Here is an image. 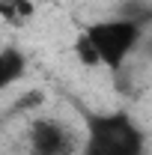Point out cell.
I'll use <instances>...</instances> for the list:
<instances>
[{"label": "cell", "instance_id": "1", "mask_svg": "<svg viewBox=\"0 0 152 155\" xmlns=\"http://www.w3.org/2000/svg\"><path fill=\"white\" fill-rule=\"evenodd\" d=\"M84 155H143V131L125 114L87 116Z\"/></svg>", "mask_w": 152, "mask_h": 155}, {"label": "cell", "instance_id": "2", "mask_svg": "<svg viewBox=\"0 0 152 155\" xmlns=\"http://www.w3.org/2000/svg\"><path fill=\"white\" fill-rule=\"evenodd\" d=\"M143 18H116V21H98L87 30V42L93 45L95 57L107 69H122L125 57L134 51L140 39Z\"/></svg>", "mask_w": 152, "mask_h": 155}, {"label": "cell", "instance_id": "3", "mask_svg": "<svg viewBox=\"0 0 152 155\" xmlns=\"http://www.w3.org/2000/svg\"><path fill=\"white\" fill-rule=\"evenodd\" d=\"M72 131L57 119H36L30 125V155H75Z\"/></svg>", "mask_w": 152, "mask_h": 155}, {"label": "cell", "instance_id": "4", "mask_svg": "<svg viewBox=\"0 0 152 155\" xmlns=\"http://www.w3.org/2000/svg\"><path fill=\"white\" fill-rule=\"evenodd\" d=\"M24 54L15 51V48H3L0 51V90L3 87H9V84H15L21 75H24Z\"/></svg>", "mask_w": 152, "mask_h": 155}, {"label": "cell", "instance_id": "5", "mask_svg": "<svg viewBox=\"0 0 152 155\" xmlns=\"http://www.w3.org/2000/svg\"><path fill=\"white\" fill-rule=\"evenodd\" d=\"M33 0H0V15L3 18H18L24 12H30Z\"/></svg>", "mask_w": 152, "mask_h": 155}, {"label": "cell", "instance_id": "6", "mask_svg": "<svg viewBox=\"0 0 152 155\" xmlns=\"http://www.w3.org/2000/svg\"><path fill=\"white\" fill-rule=\"evenodd\" d=\"M78 57L84 60L87 66H98V57H95V51H93V45L87 42V36H81L78 39Z\"/></svg>", "mask_w": 152, "mask_h": 155}]
</instances>
